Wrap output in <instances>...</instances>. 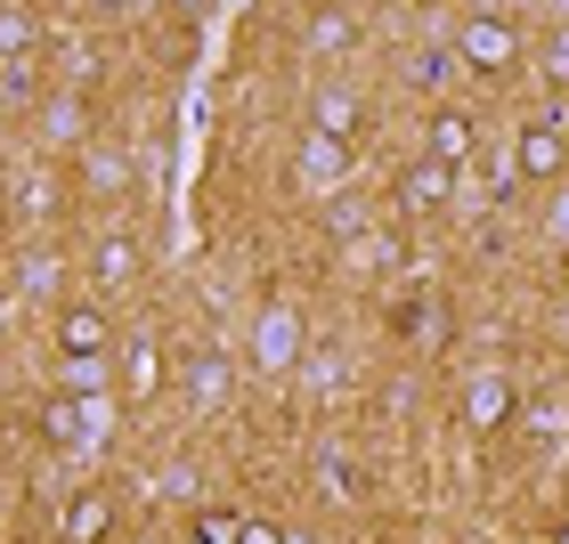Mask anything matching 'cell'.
<instances>
[{
    "label": "cell",
    "instance_id": "cell-1",
    "mask_svg": "<svg viewBox=\"0 0 569 544\" xmlns=\"http://www.w3.org/2000/svg\"><path fill=\"white\" fill-rule=\"evenodd\" d=\"M456 58H463V73H488V82H497V73H512L521 66V24L512 17H497V9H480V17H463L456 24Z\"/></svg>",
    "mask_w": 569,
    "mask_h": 544
},
{
    "label": "cell",
    "instance_id": "cell-2",
    "mask_svg": "<svg viewBox=\"0 0 569 544\" xmlns=\"http://www.w3.org/2000/svg\"><path fill=\"white\" fill-rule=\"evenodd\" d=\"M391 195H399V212H407V220H431V212H448V203H456V171H448V163H431V154H416V163L391 179Z\"/></svg>",
    "mask_w": 569,
    "mask_h": 544
},
{
    "label": "cell",
    "instance_id": "cell-3",
    "mask_svg": "<svg viewBox=\"0 0 569 544\" xmlns=\"http://www.w3.org/2000/svg\"><path fill=\"white\" fill-rule=\"evenodd\" d=\"M114 318L98 301H66L58 309V357H114Z\"/></svg>",
    "mask_w": 569,
    "mask_h": 544
},
{
    "label": "cell",
    "instance_id": "cell-4",
    "mask_svg": "<svg viewBox=\"0 0 569 544\" xmlns=\"http://www.w3.org/2000/svg\"><path fill=\"white\" fill-rule=\"evenodd\" d=\"M114 528H122V512L107 487H73L58 512V544H114Z\"/></svg>",
    "mask_w": 569,
    "mask_h": 544
},
{
    "label": "cell",
    "instance_id": "cell-5",
    "mask_svg": "<svg viewBox=\"0 0 569 544\" xmlns=\"http://www.w3.org/2000/svg\"><path fill=\"white\" fill-rule=\"evenodd\" d=\"M309 131L333 139V147H358L367 139V98H358L350 82H326L318 98H309Z\"/></svg>",
    "mask_w": 569,
    "mask_h": 544
},
{
    "label": "cell",
    "instance_id": "cell-6",
    "mask_svg": "<svg viewBox=\"0 0 569 544\" xmlns=\"http://www.w3.org/2000/svg\"><path fill=\"white\" fill-rule=\"evenodd\" d=\"M252 366H261V374H293L301 366V318H293V309H261V318H252Z\"/></svg>",
    "mask_w": 569,
    "mask_h": 544
},
{
    "label": "cell",
    "instance_id": "cell-7",
    "mask_svg": "<svg viewBox=\"0 0 569 544\" xmlns=\"http://www.w3.org/2000/svg\"><path fill=\"white\" fill-rule=\"evenodd\" d=\"M416 154H431V163H448V171H463L480 154V131H472V114L463 107H439L431 122H423V147Z\"/></svg>",
    "mask_w": 569,
    "mask_h": 544
},
{
    "label": "cell",
    "instance_id": "cell-8",
    "mask_svg": "<svg viewBox=\"0 0 569 544\" xmlns=\"http://www.w3.org/2000/svg\"><path fill=\"white\" fill-rule=\"evenodd\" d=\"M512 163H521V179H561V171H569V139H561V122H529V131L512 139Z\"/></svg>",
    "mask_w": 569,
    "mask_h": 544
},
{
    "label": "cell",
    "instance_id": "cell-9",
    "mask_svg": "<svg viewBox=\"0 0 569 544\" xmlns=\"http://www.w3.org/2000/svg\"><path fill=\"white\" fill-rule=\"evenodd\" d=\"M73 171H82V188H90L98 203H114L122 188H131V154H122L114 139H90L82 154H73Z\"/></svg>",
    "mask_w": 569,
    "mask_h": 544
},
{
    "label": "cell",
    "instance_id": "cell-10",
    "mask_svg": "<svg viewBox=\"0 0 569 544\" xmlns=\"http://www.w3.org/2000/svg\"><path fill=\"white\" fill-rule=\"evenodd\" d=\"M41 139L58 147V154H82L90 147V107H82V90H58L41 107Z\"/></svg>",
    "mask_w": 569,
    "mask_h": 544
},
{
    "label": "cell",
    "instance_id": "cell-11",
    "mask_svg": "<svg viewBox=\"0 0 569 544\" xmlns=\"http://www.w3.org/2000/svg\"><path fill=\"white\" fill-rule=\"evenodd\" d=\"M98 423H107V414H98V399H66V391L49 399V414H41V431L58 439V447H90Z\"/></svg>",
    "mask_w": 569,
    "mask_h": 544
},
{
    "label": "cell",
    "instance_id": "cell-12",
    "mask_svg": "<svg viewBox=\"0 0 569 544\" xmlns=\"http://www.w3.org/2000/svg\"><path fill=\"white\" fill-rule=\"evenodd\" d=\"M463 423H472V431H505L512 423V382L505 374H480L472 391H463Z\"/></svg>",
    "mask_w": 569,
    "mask_h": 544
},
{
    "label": "cell",
    "instance_id": "cell-13",
    "mask_svg": "<svg viewBox=\"0 0 569 544\" xmlns=\"http://www.w3.org/2000/svg\"><path fill=\"white\" fill-rule=\"evenodd\" d=\"M228 382H237L228 350H196V366H188V399H196V414H212V406L228 399Z\"/></svg>",
    "mask_w": 569,
    "mask_h": 544
},
{
    "label": "cell",
    "instance_id": "cell-14",
    "mask_svg": "<svg viewBox=\"0 0 569 544\" xmlns=\"http://www.w3.org/2000/svg\"><path fill=\"white\" fill-rule=\"evenodd\" d=\"M318 487H326V504H367V463H358V455H326Z\"/></svg>",
    "mask_w": 569,
    "mask_h": 544
},
{
    "label": "cell",
    "instance_id": "cell-15",
    "mask_svg": "<svg viewBox=\"0 0 569 544\" xmlns=\"http://www.w3.org/2000/svg\"><path fill=\"white\" fill-rule=\"evenodd\" d=\"M301 179H309V188H333V179H350V147H333V139L309 131V139H301Z\"/></svg>",
    "mask_w": 569,
    "mask_h": 544
},
{
    "label": "cell",
    "instance_id": "cell-16",
    "mask_svg": "<svg viewBox=\"0 0 569 544\" xmlns=\"http://www.w3.org/2000/svg\"><path fill=\"white\" fill-rule=\"evenodd\" d=\"M358 49V24L342 17V9H318L309 17V58H350Z\"/></svg>",
    "mask_w": 569,
    "mask_h": 544
},
{
    "label": "cell",
    "instance_id": "cell-17",
    "mask_svg": "<svg viewBox=\"0 0 569 544\" xmlns=\"http://www.w3.org/2000/svg\"><path fill=\"white\" fill-rule=\"evenodd\" d=\"M122 357V382H131V399H154V391H163V350H154V342H139V350H114Z\"/></svg>",
    "mask_w": 569,
    "mask_h": 544
},
{
    "label": "cell",
    "instance_id": "cell-18",
    "mask_svg": "<svg viewBox=\"0 0 569 544\" xmlns=\"http://www.w3.org/2000/svg\"><path fill=\"white\" fill-rule=\"evenodd\" d=\"M244 536V512H228V504H196L188 512V544H237Z\"/></svg>",
    "mask_w": 569,
    "mask_h": 544
},
{
    "label": "cell",
    "instance_id": "cell-19",
    "mask_svg": "<svg viewBox=\"0 0 569 544\" xmlns=\"http://www.w3.org/2000/svg\"><path fill=\"white\" fill-rule=\"evenodd\" d=\"M416 82L439 90V98H456V90H463V58H456V41H448V49H423V58H416Z\"/></svg>",
    "mask_w": 569,
    "mask_h": 544
},
{
    "label": "cell",
    "instance_id": "cell-20",
    "mask_svg": "<svg viewBox=\"0 0 569 544\" xmlns=\"http://www.w3.org/2000/svg\"><path fill=\"white\" fill-rule=\"evenodd\" d=\"M107 366H114V357H66V366H58L66 399H98V391H107Z\"/></svg>",
    "mask_w": 569,
    "mask_h": 544
},
{
    "label": "cell",
    "instance_id": "cell-21",
    "mask_svg": "<svg viewBox=\"0 0 569 544\" xmlns=\"http://www.w3.org/2000/svg\"><path fill=\"white\" fill-rule=\"evenodd\" d=\"M41 41V24H33V9H0V58L17 66V49H33Z\"/></svg>",
    "mask_w": 569,
    "mask_h": 544
},
{
    "label": "cell",
    "instance_id": "cell-22",
    "mask_svg": "<svg viewBox=\"0 0 569 544\" xmlns=\"http://www.w3.org/2000/svg\"><path fill=\"white\" fill-rule=\"evenodd\" d=\"M131 269H139V244H131V236H107V244H98V284H122Z\"/></svg>",
    "mask_w": 569,
    "mask_h": 544
},
{
    "label": "cell",
    "instance_id": "cell-23",
    "mask_svg": "<svg viewBox=\"0 0 569 544\" xmlns=\"http://www.w3.org/2000/svg\"><path fill=\"white\" fill-rule=\"evenodd\" d=\"M488 188H521V163H512V147H488Z\"/></svg>",
    "mask_w": 569,
    "mask_h": 544
},
{
    "label": "cell",
    "instance_id": "cell-24",
    "mask_svg": "<svg viewBox=\"0 0 569 544\" xmlns=\"http://www.w3.org/2000/svg\"><path fill=\"white\" fill-rule=\"evenodd\" d=\"M49 276H58V261H49V252H24V261H17V284H24V293H41Z\"/></svg>",
    "mask_w": 569,
    "mask_h": 544
},
{
    "label": "cell",
    "instance_id": "cell-25",
    "mask_svg": "<svg viewBox=\"0 0 569 544\" xmlns=\"http://www.w3.org/2000/svg\"><path fill=\"white\" fill-rule=\"evenodd\" d=\"M546 73H553V82H569V24H553V33H546Z\"/></svg>",
    "mask_w": 569,
    "mask_h": 544
},
{
    "label": "cell",
    "instance_id": "cell-26",
    "mask_svg": "<svg viewBox=\"0 0 569 544\" xmlns=\"http://www.w3.org/2000/svg\"><path fill=\"white\" fill-rule=\"evenodd\" d=\"M546 236H553V244H569V188L553 195V220H546Z\"/></svg>",
    "mask_w": 569,
    "mask_h": 544
},
{
    "label": "cell",
    "instance_id": "cell-27",
    "mask_svg": "<svg viewBox=\"0 0 569 544\" xmlns=\"http://www.w3.org/2000/svg\"><path fill=\"white\" fill-rule=\"evenodd\" d=\"M237 544H284V528H277V521H244V536H237Z\"/></svg>",
    "mask_w": 569,
    "mask_h": 544
},
{
    "label": "cell",
    "instance_id": "cell-28",
    "mask_svg": "<svg viewBox=\"0 0 569 544\" xmlns=\"http://www.w3.org/2000/svg\"><path fill=\"white\" fill-rule=\"evenodd\" d=\"M546 544H569V521H561V528H553V536H546Z\"/></svg>",
    "mask_w": 569,
    "mask_h": 544
},
{
    "label": "cell",
    "instance_id": "cell-29",
    "mask_svg": "<svg viewBox=\"0 0 569 544\" xmlns=\"http://www.w3.org/2000/svg\"><path fill=\"white\" fill-rule=\"evenodd\" d=\"M131 544H163V536H131Z\"/></svg>",
    "mask_w": 569,
    "mask_h": 544
},
{
    "label": "cell",
    "instance_id": "cell-30",
    "mask_svg": "<svg viewBox=\"0 0 569 544\" xmlns=\"http://www.w3.org/2000/svg\"><path fill=\"white\" fill-rule=\"evenodd\" d=\"M284 544H309V536H284Z\"/></svg>",
    "mask_w": 569,
    "mask_h": 544
}]
</instances>
